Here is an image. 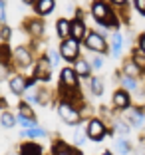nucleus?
Wrapping results in <instances>:
<instances>
[{
	"instance_id": "33",
	"label": "nucleus",
	"mask_w": 145,
	"mask_h": 155,
	"mask_svg": "<svg viewBox=\"0 0 145 155\" xmlns=\"http://www.w3.org/2000/svg\"><path fill=\"white\" fill-rule=\"evenodd\" d=\"M14 72H16V70H14L12 64H4V62H0V84H2V82H8L10 76H12Z\"/></svg>"
},
{
	"instance_id": "9",
	"label": "nucleus",
	"mask_w": 145,
	"mask_h": 155,
	"mask_svg": "<svg viewBox=\"0 0 145 155\" xmlns=\"http://www.w3.org/2000/svg\"><path fill=\"white\" fill-rule=\"evenodd\" d=\"M87 32H90V28L86 24V12L82 8H76L74 18H70V38H74L77 42H84Z\"/></svg>"
},
{
	"instance_id": "18",
	"label": "nucleus",
	"mask_w": 145,
	"mask_h": 155,
	"mask_svg": "<svg viewBox=\"0 0 145 155\" xmlns=\"http://www.w3.org/2000/svg\"><path fill=\"white\" fill-rule=\"evenodd\" d=\"M123 34L119 32V30H114L111 32V36H109V48H111V58L115 60H121V54H123Z\"/></svg>"
},
{
	"instance_id": "13",
	"label": "nucleus",
	"mask_w": 145,
	"mask_h": 155,
	"mask_svg": "<svg viewBox=\"0 0 145 155\" xmlns=\"http://www.w3.org/2000/svg\"><path fill=\"white\" fill-rule=\"evenodd\" d=\"M58 104V94L52 91L48 86H36V105L40 107H48V105Z\"/></svg>"
},
{
	"instance_id": "23",
	"label": "nucleus",
	"mask_w": 145,
	"mask_h": 155,
	"mask_svg": "<svg viewBox=\"0 0 145 155\" xmlns=\"http://www.w3.org/2000/svg\"><path fill=\"white\" fill-rule=\"evenodd\" d=\"M74 145H70L68 141H64L62 137H54L50 147V155H72Z\"/></svg>"
},
{
	"instance_id": "30",
	"label": "nucleus",
	"mask_w": 145,
	"mask_h": 155,
	"mask_svg": "<svg viewBox=\"0 0 145 155\" xmlns=\"http://www.w3.org/2000/svg\"><path fill=\"white\" fill-rule=\"evenodd\" d=\"M16 110H18V115H22V117H28V119H38V117H36V111L32 110V105L28 104L26 100H22V97H20L18 105H16Z\"/></svg>"
},
{
	"instance_id": "47",
	"label": "nucleus",
	"mask_w": 145,
	"mask_h": 155,
	"mask_svg": "<svg viewBox=\"0 0 145 155\" xmlns=\"http://www.w3.org/2000/svg\"><path fill=\"white\" fill-rule=\"evenodd\" d=\"M141 107H143V111H145V105H141Z\"/></svg>"
},
{
	"instance_id": "19",
	"label": "nucleus",
	"mask_w": 145,
	"mask_h": 155,
	"mask_svg": "<svg viewBox=\"0 0 145 155\" xmlns=\"http://www.w3.org/2000/svg\"><path fill=\"white\" fill-rule=\"evenodd\" d=\"M34 16H40V18H48L52 12L56 10V0H36L34 6Z\"/></svg>"
},
{
	"instance_id": "40",
	"label": "nucleus",
	"mask_w": 145,
	"mask_h": 155,
	"mask_svg": "<svg viewBox=\"0 0 145 155\" xmlns=\"http://www.w3.org/2000/svg\"><path fill=\"white\" fill-rule=\"evenodd\" d=\"M38 84H40V82H38L34 76H28V78H26V90H32V87H36Z\"/></svg>"
},
{
	"instance_id": "3",
	"label": "nucleus",
	"mask_w": 145,
	"mask_h": 155,
	"mask_svg": "<svg viewBox=\"0 0 145 155\" xmlns=\"http://www.w3.org/2000/svg\"><path fill=\"white\" fill-rule=\"evenodd\" d=\"M84 50L91 52V54H101V56H109L111 48H109V40L105 38V34L101 30H90L87 36L82 42Z\"/></svg>"
},
{
	"instance_id": "44",
	"label": "nucleus",
	"mask_w": 145,
	"mask_h": 155,
	"mask_svg": "<svg viewBox=\"0 0 145 155\" xmlns=\"http://www.w3.org/2000/svg\"><path fill=\"white\" fill-rule=\"evenodd\" d=\"M20 2H22L24 6H30V8H32V6H34V2H36V0H20Z\"/></svg>"
},
{
	"instance_id": "8",
	"label": "nucleus",
	"mask_w": 145,
	"mask_h": 155,
	"mask_svg": "<svg viewBox=\"0 0 145 155\" xmlns=\"http://www.w3.org/2000/svg\"><path fill=\"white\" fill-rule=\"evenodd\" d=\"M22 30L24 34H28L30 40L42 42L46 38V20L40 16H30V18L22 20Z\"/></svg>"
},
{
	"instance_id": "46",
	"label": "nucleus",
	"mask_w": 145,
	"mask_h": 155,
	"mask_svg": "<svg viewBox=\"0 0 145 155\" xmlns=\"http://www.w3.org/2000/svg\"><path fill=\"white\" fill-rule=\"evenodd\" d=\"M139 141H141V143H145V135H141V139H139Z\"/></svg>"
},
{
	"instance_id": "22",
	"label": "nucleus",
	"mask_w": 145,
	"mask_h": 155,
	"mask_svg": "<svg viewBox=\"0 0 145 155\" xmlns=\"http://www.w3.org/2000/svg\"><path fill=\"white\" fill-rule=\"evenodd\" d=\"M119 87H123V90H127L131 96H137L141 91V80H137V78H129V76H119Z\"/></svg>"
},
{
	"instance_id": "25",
	"label": "nucleus",
	"mask_w": 145,
	"mask_h": 155,
	"mask_svg": "<svg viewBox=\"0 0 145 155\" xmlns=\"http://www.w3.org/2000/svg\"><path fill=\"white\" fill-rule=\"evenodd\" d=\"M44 137H48V129L42 127V125H36V127L22 129L20 131V139H44Z\"/></svg>"
},
{
	"instance_id": "38",
	"label": "nucleus",
	"mask_w": 145,
	"mask_h": 155,
	"mask_svg": "<svg viewBox=\"0 0 145 155\" xmlns=\"http://www.w3.org/2000/svg\"><path fill=\"white\" fill-rule=\"evenodd\" d=\"M131 4H133V10H135L139 16L145 18V0H131Z\"/></svg>"
},
{
	"instance_id": "28",
	"label": "nucleus",
	"mask_w": 145,
	"mask_h": 155,
	"mask_svg": "<svg viewBox=\"0 0 145 155\" xmlns=\"http://www.w3.org/2000/svg\"><path fill=\"white\" fill-rule=\"evenodd\" d=\"M0 125L4 129H12L18 125V119H16V114H12L10 110H4L0 111Z\"/></svg>"
},
{
	"instance_id": "10",
	"label": "nucleus",
	"mask_w": 145,
	"mask_h": 155,
	"mask_svg": "<svg viewBox=\"0 0 145 155\" xmlns=\"http://www.w3.org/2000/svg\"><path fill=\"white\" fill-rule=\"evenodd\" d=\"M133 105V96L123 87H117V90L111 94V107H114L115 114H121V111L129 110Z\"/></svg>"
},
{
	"instance_id": "37",
	"label": "nucleus",
	"mask_w": 145,
	"mask_h": 155,
	"mask_svg": "<svg viewBox=\"0 0 145 155\" xmlns=\"http://www.w3.org/2000/svg\"><path fill=\"white\" fill-rule=\"evenodd\" d=\"M105 2H107V4H111L115 10H123V8H127V6H129V2H131V0H105Z\"/></svg>"
},
{
	"instance_id": "39",
	"label": "nucleus",
	"mask_w": 145,
	"mask_h": 155,
	"mask_svg": "<svg viewBox=\"0 0 145 155\" xmlns=\"http://www.w3.org/2000/svg\"><path fill=\"white\" fill-rule=\"evenodd\" d=\"M0 24H8V14H6V0H0Z\"/></svg>"
},
{
	"instance_id": "41",
	"label": "nucleus",
	"mask_w": 145,
	"mask_h": 155,
	"mask_svg": "<svg viewBox=\"0 0 145 155\" xmlns=\"http://www.w3.org/2000/svg\"><path fill=\"white\" fill-rule=\"evenodd\" d=\"M137 46H139L141 50L145 52V32H141L139 36H137Z\"/></svg>"
},
{
	"instance_id": "48",
	"label": "nucleus",
	"mask_w": 145,
	"mask_h": 155,
	"mask_svg": "<svg viewBox=\"0 0 145 155\" xmlns=\"http://www.w3.org/2000/svg\"><path fill=\"white\" fill-rule=\"evenodd\" d=\"M46 155H50V153H46Z\"/></svg>"
},
{
	"instance_id": "5",
	"label": "nucleus",
	"mask_w": 145,
	"mask_h": 155,
	"mask_svg": "<svg viewBox=\"0 0 145 155\" xmlns=\"http://www.w3.org/2000/svg\"><path fill=\"white\" fill-rule=\"evenodd\" d=\"M86 127V135H87V141H94V143H101L107 137L109 131V123L105 119H101L100 115H91L90 119H86L84 123Z\"/></svg>"
},
{
	"instance_id": "42",
	"label": "nucleus",
	"mask_w": 145,
	"mask_h": 155,
	"mask_svg": "<svg viewBox=\"0 0 145 155\" xmlns=\"http://www.w3.org/2000/svg\"><path fill=\"white\" fill-rule=\"evenodd\" d=\"M0 110L4 111V110H10V105H8V100H6L4 96H0Z\"/></svg>"
},
{
	"instance_id": "11",
	"label": "nucleus",
	"mask_w": 145,
	"mask_h": 155,
	"mask_svg": "<svg viewBox=\"0 0 145 155\" xmlns=\"http://www.w3.org/2000/svg\"><path fill=\"white\" fill-rule=\"evenodd\" d=\"M119 115L131 125V129H145V111H143V107H139V105H131L129 110L121 111Z\"/></svg>"
},
{
	"instance_id": "7",
	"label": "nucleus",
	"mask_w": 145,
	"mask_h": 155,
	"mask_svg": "<svg viewBox=\"0 0 145 155\" xmlns=\"http://www.w3.org/2000/svg\"><path fill=\"white\" fill-rule=\"evenodd\" d=\"M82 50H84L82 42L74 40V38L60 40V44H58V52H60V56H62V60L70 66H72L77 58H82Z\"/></svg>"
},
{
	"instance_id": "15",
	"label": "nucleus",
	"mask_w": 145,
	"mask_h": 155,
	"mask_svg": "<svg viewBox=\"0 0 145 155\" xmlns=\"http://www.w3.org/2000/svg\"><path fill=\"white\" fill-rule=\"evenodd\" d=\"M18 155H46L44 145L36 139H22L18 145Z\"/></svg>"
},
{
	"instance_id": "31",
	"label": "nucleus",
	"mask_w": 145,
	"mask_h": 155,
	"mask_svg": "<svg viewBox=\"0 0 145 155\" xmlns=\"http://www.w3.org/2000/svg\"><path fill=\"white\" fill-rule=\"evenodd\" d=\"M86 58H87V62H90V66H91L94 72H100V70L105 66V56H101V54H91V52H87Z\"/></svg>"
},
{
	"instance_id": "27",
	"label": "nucleus",
	"mask_w": 145,
	"mask_h": 155,
	"mask_svg": "<svg viewBox=\"0 0 145 155\" xmlns=\"http://www.w3.org/2000/svg\"><path fill=\"white\" fill-rule=\"evenodd\" d=\"M84 123H77L76 129H74V135H72V145L74 147H84V143L87 141V135H86V127H84Z\"/></svg>"
},
{
	"instance_id": "35",
	"label": "nucleus",
	"mask_w": 145,
	"mask_h": 155,
	"mask_svg": "<svg viewBox=\"0 0 145 155\" xmlns=\"http://www.w3.org/2000/svg\"><path fill=\"white\" fill-rule=\"evenodd\" d=\"M12 40V26L10 24H0V42Z\"/></svg>"
},
{
	"instance_id": "4",
	"label": "nucleus",
	"mask_w": 145,
	"mask_h": 155,
	"mask_svg": "<svg viewBox=\"0 0 145 155\" xmlns=\"http://www.w3.org/2000/svg\"><path fill=\"white\" fill-rule=\"evenodd\" d=\"M28 76H34L42 86H48L52 82V78H54V66H52V62H50V58H48L46 52L38 54V58L34 62V66H32V70L28 72Z\"/></svg>"
},
{
	"instance_id": "16",
	"label": "nucleus",
	"mask_w": 145,
	"mask_h": 155,
	"mask_svg": "<svg viewBox=\"0 0 145 155\" xmlns=\"http://www.w3.org/2000/svg\"><path fill=\"white\" fill-rule=\"evenodd\" d=\"M86 91L91 97H101L105 91V80L101 76H91L86 82Z\"/></svg>"
},
{
	"instance_id": "36",
	"label": "nucleus",
	"mask_w": 145,
	"mask_h": 155,
	"mask_svg": "<svg viewBox=\"0 0 145 155\" xmlns=\"http://www.w3.org/2000/svg\"><path fill=\"white\" fill-rule=\"evenodd\" d=\"M16 119H18V125H22V129H30V127L40 125L38 119H28V117H22V115H18V114H16Z\"/></svg>"
},
{
	"instance_id": "45",
	"label": "nucleus",
	"mask_w": 145,
	"mask_h": 155,
	"mask_svg": "<svg viewBox=\"0 0 145 155\" xmlns=\"http://www.w3.org/2000/svg\"><path fill=\"white\" fill-rule=\"evenodd\" d=\"M100 155H115V153H114V151H111V149H105V151H101Z\"/></svg>"
},
{
	"instance_id": "24",
	"label": "nucleus",
	"mask_w": 145,
	"mask_h": 155,
	"mask_svg": "<svg viewBox=\"0 0 145 155\" xmlns=\"http://www.w3.org/2000/svg\"><path fill=\"white\" fill-rule=\"evenodd\" d=\"M114 153L115 155H131L133 153V145L127 137H115L114 141Z\"/></svg>"
},
{
	"instance_id": "29",
	"label": "nucleus",
	"mask_w": 145,
	"mask_h": 155,
	"mask_svg": "<svg viewBox=\"0 0 145 155\" xmlns=\"http://www.w3.org/2000/svg\"><path fill=\"white\" fill-rule=\"evenodd\" d=\"M129 58L135 62L137 66H139V70L143 72V76H145V52L141 50L139 46H133L131 48V52H129Z\"/></svg>"
},
{
	"instance_id": "14",
	"label": "nucleus",
	"mask_w": 145,
	"mask_h": 155,
	"mask_svg": "<svg viewBox=\"0 0 145 155\" xmlns=\"http://www.w3.org/2000/svg\"><path fill=\"white\" fill-rule=\"evenodd\" d=\"M26 74H22V72H14L12 76H10V80H8V90H10V94L12 96H16V97H22L24 94H26Z\"/></svg>"
},
{
	"instance_id": "17",
	"label": "nucleus",
	"mask_w": 145,
	"mask_h": 155,
	"mask_svg": "<svg viewBox=\"0 0 145 155\" xmlns=\"http://www.w3.org/2000/svg\"><path fill=\"white\" fill-rule=\"evenodd\" d=\"M72 68L76 70L77 78H80L82 82H87V80H90V78L94 76V70H91V66H90V62H87V58H86V56L77 58L76 62L72 64Z\"/></svg>"
},
{
	"instance_id": "12",
	"label": "nucleus",
	"mask_w": 145,
	"mask_h": 155,
	"mask_svg": "<svg viewBox=\"0 0 145 155\" xmlns=\"http://www.w3.org/2000/svg\"><path fill=\"white\" fill-rule=\"evenodd\" d=\"M58 86H60V87H72V90H76V87H82V80L77 78L76 70H74L70 64H68V66H64V68L60 70Z\"/></svg>"
},
{
	"instance_id": "43",
	"label": "nucleus",
	"mask_w": 145,
	"mask_h": 155,
	"mask_svg": "<svg viewBox=\"0 0 145 155\" xmlns=\"http://www.w3.org/2000/svg\"><path fill=\"white\" fill-rule=\"evenodd\" d=\"M72 155H84L82 147H74V149H72Z\"/></svg>"
},
{
	"instance_id": "2",
	"label": "nucleus",
	"mask_w": 145,
	"mask_h": 155,
	"mask_svg": "<svg viewBox=\"0 0 145 155\" xmlns=\"http://www.w3.org/2000/svg\"><path fill=\"white\" fill-rule=\"evenodd\" d=\"M36 58L38 54L32 50L30 44H20L12 50V66L16 72L28 74L32 70V66H34V62H36Z\"/></svg>"
},
{
	"instance_id": "34",
	"label": "nucleus",
	"mask_w": 145,
	"mask_h": 155,
	"mask_svg": "<svg viewBox=\"0 0 145 155\" xmlns=\"http://www.w3.org/2000/svg\"><path fill=\"white\" fill-rule=\"evenodd\" d=\"M46 54H48V58H50V62H52V66H54V70L60 68V64H62L64 60H62V56H60L58 48H48V50H46Z\"/></svg>"
},
{
	"instance_id": "6",
	"label": "nucleus",
	"mask_w": 145,
	"mask_h": 155,
	"mask_svg": "<svg viewBox=\"0 0 145 155\" xmlns=\"http://www.w3.org/2000/svg\"><path fill=\"white\" fill-rule=\"evenodd\" d=\"M82 107H77V105L70 104V101H64V100H58V104H56V111H58L60 119H62L66 125H72V127H76L77 123L86 121V119H84V114H82Z\"/></svg>"
},
{
	"instance_id": "21",
	"label": "nucleus",
	"mask_w": 145,
	"mask_h": 155,
	"mask_svg": "<svg viewBox=\"0 0 145 155\" xmlns=\"http://www.w3.org/2000/svg\"><path fill=\"white\" fill-rule=\"evenodd\" d=\"M121 76H129V78H137V80H141L143 78V72L139 70V66L133 62L129 56L127 58H123V62H121Z\"/></svg>"
},
{
	"instance_id": "1",
	"label": "nucleus",
	"mask_w": 145,
	"mask_h": 155,
	"mask_svg": "<svg viewBox=\"0 0 145 155\" xmlns=\"http://www.w3.org/2000/svg\"><path fill=\"white\" fill-rule=\"evenodd\" d=\"M90 16L95 22V26L104 30H119L121 28V18L119 12L111 4H107L105 0H91L90 2Z\"/></svg>"
},
{
	"instance_id": "26",
	"label": "nucleus",
	"mask_w": 145,
	"mask_h": 155,
	"mask_svg": "<svg viewBox=\"0 0 145 155\" xmlns=\"http://www.w3.org/2000/svg\"><path fill=\"white\" fill-rule=\"evenodd\" d=\"M54 28H56V36H58V40L70 38V18H66V16L58 18L56 24H54Z\"/></svg>"
},
{
	"instance_id": "32",
	"label": "nucleus",
	"mask_w": 145,
	"mask_h": 155,
	"mask_svg": "<svg viewBox=\"0 0 145 155\" xmlns=\"http://www.w3.org/2000/svg\"><path fill=\"white\" fill-rule=\"evenodd\" d=\"M12 46L10 42H0V62L4 64H12Z\"/></svg>"
},
{
	"instance_id": "20",
	"label": "nucleus",
	"mask_w": 145,
	"mask_h": 155,
	"mask_svg": "<svg viewBox=\"0 0 145 155\" xmlns=\"http://www.w3.org/2000/svg\"><path fill=\"white\" fill-rule=\"evenodd\" d=\"M109 127L114 129L115 137H127L129 133H131V125H129L121 115H117V117L111 119V121H109Z\"/></svg>"
}]
</instances>
